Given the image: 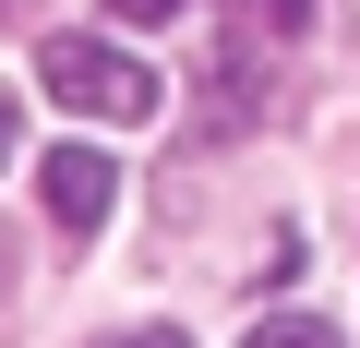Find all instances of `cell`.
Returning <instances> with one entry per match:
<instances>
[{
  "label": "cell",
  "mask_w": 360,
  "mask_h": 348,
  "mask_svg": "<svg viewBox=\"0 0 360 348\" xmlns=\"http://www.w3.org/2000/svg\"><path fill=\"white\" fill-rule=\"evenodd\" d=\"M37 84L72 108V120H108V132H132V120H156V72L132 60V49H108V37H49L37 49Z\"/></svg>",
  "instance_id": "cell-1"
},
{
  "label": "cell",
  "mask_w": 360,
  "mask_h": 348,
  "mask_svg": "<svg viewBox=\"0 0 360 348\" xmlns=\"http://www.w3.org/2000/svg\"><path fill=\"white\" fill-rule=\"evenodd\" d=\"M37 193H49V217H60V228H108V205H120V168H108L96 144H60V156L37 168Z\"/></svg>",
  "instance_id": "cell-2"
},
{
  "label": "cell",
  "mask_w": 360,
  "mask_h": 348,
  "mask_svg": "<svg viewBox=\"0 0 360 348\" xmlns=\"http://www.w3.org/2000/svg\"><path fill=\"white\" fill-rule=\"evenodd\" d=\"M240 348H348V336H336V324H312V312H264Z\"/></svg>",
  "instance_id": "cell-3"
},
{
  "label": "cell",
  "mask_w": 360,
  "mask_h": 348,
  "mask_svg": "<svg viewBox=\"0 0 360 348\" xmlns=\"http://www.w3.org/2000/svg\"><path fill=\"white\" fill-rule=\"evenodd\" d=\"M252 25H264V37H300V25H312V0H252Z\"/></svg>",
  "instance_id": "cell-4"
},
{
  "label": "cell",
  "mask_w": 360,
  "mask_h": 348,
  "mask_svg": "<svg viewBox=\"0 0 360 348\" xmlns=\"http://www.w3.org/2000/svg\"><path fill=\"white\" fill-rule=\"evenodd\" d=\"M108 13H120V25H180L193 0H108Z\"/></svg>",
  "instance_id": "cell-5"
},
{
  "label": "cell",
  "mask_w": 360,
  "mask_h": 348,
  "mask_svg": "<svg viewBox=\"0 0 360 348\" xmlns=\"http://www.w3.org/2000/svg\"><path fill=\"white\" fill-rule=\"evenodd\" d=\"M96 348H193L180 324H132V336H96Z\"/></svg>",
  "instance_id": "cell-6"
},
{
  "label": "cell",
  "mask_w": 360,
  "mask_h": 348,
  "mask_svg": "<svg viewBox=\"0 0 360 348\" xmlns=\"http://www.w3.org/2000/svg\"><path fill=\"white\" fill-rule=\"evenodd\" d=\"M13 144H25V120H13V108H0V168H13Z\"/></svg>",
  "instance_id": "cell-7"
}]
</instances>
